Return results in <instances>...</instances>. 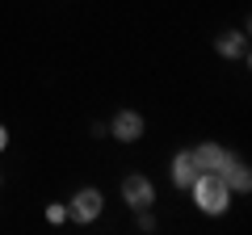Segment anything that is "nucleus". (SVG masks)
<instances>
[{"label":"nucleus","instance_id":"5","mask_svg":"<svg viewBox=\"0 0 252 235\" xmlns=\"http://www.w3.org/2000/svg\"><path fill=\"white\" fill-rule=\"evenodd\" d=\"M193 160H198L202 172H223V164L231 160V151L219 147V143H198V147H193Z\"/></svg>","mask_w":252,"mask_h":235},{"label":"nucleus","instance_id":"7","mask_svg":"<svg viewBox=\"0 0 252 235\" xmlns=\"http://www.w3.org/2000/svg\"><path fill=\"white\" fill-rule=\"evenodd\" d=\"M219 176H223V181L231 185V193H248V189H252V172H248V164H244V160H235V155L223 164V172H219Z\"/></svg>","mask_w":252,"mask_h":235},{"label":"nucleus","instance_id":"6","mask_svg":"<svg viewBox=\"0 0 252 235\" xmlns=\"http://www.w3.org/2000/svg\"><path fill=\"white\" fill-rule=\"evenodd\" d=\"M198 172L202 168H198V160H193V151H177L172 155V185H177V189H189Z\"/></svg>","mask_w":252,"mask_h":235},{"label":"nucleus","instance_id":"9","mask_svg":"<svg viewBox=\"0 0 252 235\" xmlns=\"http://www.w3.org/2000/svg\"><path fill=\"white\" fill-rule=\"evenodd\" d=\"M46 223H67V206H63V202H55V206H46Z\"/></svg>","mask_w":252,"mask_h":235},{"label":"nucleus","instance_id":"3","mask_svg":"<svg viewBox=\"0 0 252 235\" xmlns=\"http://www.w3.org/2000/svg\"><path fill=\"white\" fill-rule=\"evenodd\" d=\"M101 210H105L101 189H76V198L67 202V218H76V223H93V218H101Z\"/></svg>","mask_w":252,"mask_h":235},{"label":"nucleus","instance_id":"10","mask_svg":"<svg viewBox=\"0 0 252 235\" xmlns=\"http://www.w3.org/2000/svg\"><path fill=\"white\" fill-rule=\"evenodd\" d=\"M4 147H9V126L0 122V151H4Z\"/></svg>","mask_w":252,"mask_h":235},{"label":"nucleus","instance_id":"1","mask_svg":"<svg viewBox=\"0 0 252 235\" xmlns=\"http://www.w3.org/2000/svg\"><path fill=\"white\" fill-rule=\"evenodd\" d=\"M189 193H193V206L202 210V214H210V218H219V214H227L231 210V185L219 176V172H198L193 176V185H189Z\"/></svg>","mask_w":252,"mask_h":235},{"label":"nucleus","instance_id":"4","mask_svg":"<svg viewBox=\"0 0 252 235\" xmlns=\"http://www.w3.org/2000/svg\"><path fill=\"white\" fill-rule=\"evenodd\" d=\"M109 135H114L118 143H139V139H143V114H135V109H118L114 122H109Z\"/></svg>","mask_w":252,"mask_h":235},{"label":"nucleus","instance_id":"2","mask_svg":"<svg viewBox=\"0 0 252 235\" xmlns=\"http://www.w3.org/2000/svg\"><path fill=\"white\" fill-rule=\"evenodd\" d=\"M122 202L135 210V214H143V210L156 206V185L147 181L143 172H130V176L122 181Z\"/></svg>","mask_w":252,"mask_h":235},{"label":"nucleus","instance_id":"8","mask_svg":"<svg viewBox=\"0 0 252 235\" xmlns=\"http://www.w3.org/2000/svg\"><path fill=\"white\" fill-rule=\"evenodd\" d=\"M215 51L223 55V59H244L248 42H244V34H240V29H231V34H219V38H215Z\"/></svg>","mask_w":252,"mask_h":235}]
</instances>
